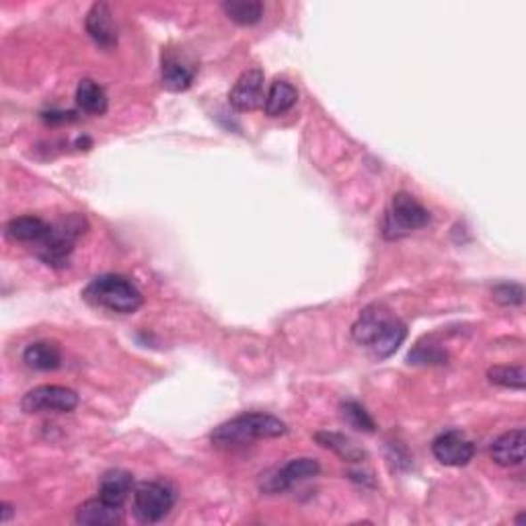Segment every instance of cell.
I'll use <instances>...</instances> for the list:
<instances>
[{
    "label": "cell",
    "instance_id": "cell-1",
    "mask_svg": "<svg viewBox=\"0 0 526 526\" xmlns=\"http://www.w3.org/2000/svg\"><path fill=\"white\" fill-rule=\"evenodd\" d=\"M352 336L366 350H370L372 356L384 360V358L395 354L399 345L405 342L408 325L401 319L391 315V311L375 304L360 312L354 328H352Z\"/></svg>",
    "mask_w": 526,
    "mask_h": 526
},
{
    "label": "cell",
    "instance_id": "cell-2",
    "mask_svg": "<svg viewBox=\"0 0 526 526\" xmlns=\"http://www.w3.org/2000/svg\"><path fill=\"white\" fill-rule=\"evenodd\" d=\"M83 298L95 309L122 312V315L138 311L144 301L138 286L130 278L119 274H103L93 278L85 286Z\"/></svg>",
    "mask_w": 526,
    "mask_h": 526
},
{
    "label": "cell",
    "instance_id": "cell-3",
    "mask_svg": "<svg viewBox=\"0 0 526 526\" xmlns=\"http://www.w3.org/2000/svg\"><path fill=\"white\" fill-rule=\"evenodd\" d=\"M286 432H288L286 424L276 416L243 414L214 428L210 441L216 446H239L262 441V438H279Z\"/></svg>",
    "mask_w": 526,
    "mask_h": 526
},
{
    "label": "cell",
    "instance_id": "cell-4",
    "mask_svg": "<svg viewBox=\"0 0 526 526\" xmlns=\"http://www.w3.org/2000/svg\"><path fill=\"white\" fill-rule=\"evenodd\" d=\"M85 229L86 221L81 214H70L56 224H50L48 235L36 245V255L50 268H66Z\"/></svg>",
    "mask_w": 526,
    "mask_h": 526
},
{
    "label": "cell",
    "instance_id": "cell-5",
    "mask_svg": "<svg viewBox=\"0 0 526 526\" xmlns=\"http://www.w3.org/2000/svg\"><path fill=\"white\" fill-rule=\"evenodd\" d=\"M430 223V212L411 194L399 191L392 196L387 214L383 223V235L389 241H397L411 235L417 229H424Z\"/></svg>",
    "mask_w": 526,
    "mask_h": 526
},
{
    "label": "cell",
    "instance_id": "cell-6",
    "mask_svg": "<svg viewBox=\"0 0 526 526\" xmlns=\"http://www.w3.org/2000/svg\"><path fill=\"white\" fill-rule=\"evenodd\" d=\"M175 506V494L163 481H142L132 491V512L140 522L152 524L163 521Z\"/></svg>",
    "mask_w": 526,
    "mask_h": 526
},
{
    "label": "cell",
    "instance_id": "cell-7",
    "mask_svg": "<svg viewBox=\"0 0 526 526\" xmlns=\"http://www.w3.org/2000/svg\"><path fill=\"white\" fill-rule=\"evenodd\" d=\"M78 408L77 391L60 384H42L31 389L21 399L25 414H70Z\"/></svg>",
    "mask_w": 526,
    "mask_h": 526
},
{
    "label": "cell",
    "instance_id": "cell-8",
    "mask_svg": "<svg viewBox=\"0 0 526 526\" xmlns=\"http://www.w3.org/2000/svg\"><path fill=\"white\" fill-rule=\"evenodd\" d=\"M319 473H321V465H319L315 458H292L284 467L268 473V475L262 479L259 488H262L265 494H282V491L290 490L292 485L306 481V479L311 477H317Z\"/></svg>",
    "mask_w": 526,
    "mask_h": 526
},
{
    "label": "cell",
    "instance_id": "cell-9",
    "mask_svg": "<svg viewBox=\"0 0 526 526\" xmlns=\"http://www.w3.org/2000/svg\"><path fill=\"white\" fill-rule=\"evenodd\" d=\"M432 452H434L436 461L446 467H465L475 457V444L463 432L449 430L432 442Z\"/></svg>",
    "mask_w": 526,
    "mask_h": 526
},
{
    "label": "cell",
    "instance_id": "cell-10",
    "mask_svg": "<svg viewBox=\"0 0 526 526\" xmlns=\"http://www.w3.org/2000/svg\"><path fill=\"white\" fill-rule=\"evenodd\" d=\"M263 83H265V77L262 69L245 70L229 93L231 108L237 111H255L259 108H263V101H265Z\"/></svg>",
    "mask_w": 526,
    "mask_h": 526
},
{
    "label": "cell",
    "instance_id": "cell-11",
    "mask_svg": "<svg viewBox=\"0 0 526 526\" xmlns=\"http://www.w3.org/2000/svg\"><path fill=\"white\" fill-rule=\"evenodd\" d=\"M85 28L99 48L103 50L116 48L117 29H116V23H113V15L108 3H95L91 6V11L86 12Z\"/></svg>",
    "mask_w": 526,
    "mask_h": 526
},
{
    "label": "cell",
    "instance_id": "cell-12",
    "mask_svg": "<svg viewBox=\"0 0 526 526\" xmlns=\"http://www.w3.org/2000/svg\"><path fill=\"white\" fill-rule=\"evenodd\" d=\"M524 444L526 434L522 428L510 430L506 434L498 436L490 446V455L499 467H518L524 463Z\"/></svg>",
    "mask_w": 526,
    "mask_h": 526
},
{
    "label": "cell",
    "instance_id": "cell-13",
    "mask_svg": "<svg viewBox=\"0 0 526 526\" xmlns=\"http://www.w3.org/2000/svg\"><path fill=\"white\" fill-rule=\"evenodd\" d=\"M75 521L85 526H116L122 522V506H116L108 499H86L78 506Z\"/></svg>",
    "mask_w": 526,
    "mask_h": 526
},
{
    "label": "cell",
    "instance_id": "cell-14",
    "mask_svg": "<svg viewBox=\"0 0 526 526\" xmlns=\"http://www.w3.org/2000/svg\"><path fill=\"white\" fill-rule=\"evenodd\" d=\"M132 491H134V477L124 469H111L103 473L101 481H99V498L108 499V502L116 506H122Z\"/></svg>",
    "mask_w": 526,
    "mask_h": 526
},
{
    "label": "cell",
    "instance_id": "cell-15",
    "mask_svg": "<svg viewBox=\"0 0 526 526\" xmlns=\"http://www.w3.org/2000/svg\"><path fill=\"white\" fill-rule=\"evenodd\" d=\"M296 99H298V91L295 89V85L284 81V78H278V81L270 85L268 93H265V101H263L265 116L270 117L284 116V113H288L292 108H295Z\"/></svg>",
    "mask_w": 526,
    "mask_h": 526
},
{
    "label": "cell",
    "instance_id": "cell-16",
    "mask_svg": "<svg viewBox=\"0 0 526 526\" xmlns=\"http://www.w3.org/2000/svg\"><path fill=\"white\" fill-rule=\"evenodd\" d=\"M50 224L37 216H19L6 224V237L15 243H33L37 245L48 235Z\"/></svg>",
    "mask_w": 526,
    "mask_h": 526
},
{
    "label": "cell",
    "instance_id": "cell-17",
    "mask_svg": "<svg viewBox=\"0 0 526 526\" xmlns=\"http://www.w3.org/2000/svg\"><path fill=\"white\" fill-rule=\"evenodd\" d=\"M23 362L33 370L50 372L62 366V352L56 344L50 342H36L29 344L23 352Z\"/></svg>",
    "mask_w": 526,
    "mask_h": 526
},
{
    "label": "cell",
    "instance_id": "cell-18",
    "mask_svg": "<svg viewBox=\"0 0 526 526\" xmlns=\"http://www.w3.org/2000/svg\"><path fill=\"white\" fill-rule=\"evenodd\" d=\"M196 69L183 58L169 54L163 58V85L169 91H188L194 83Z\"/></svg>",
    "mask_w": 526,
    "mask_h": 526
},
{
    "label": "cell",
    "instance_id": "cell-19",
    "mask_svg": "<svg viewBox=\"0 0 526 526\" xmlns=\"http://www.w3.org/2000/svg\"><path fill=\"white\" fill-rule=\"evenodd\" d=\"M315 441L323 446V449H329L336 452L339 458L348 463H362L366 458V452L358 446L352 438L339 434V432H317Z\"/></svg>",
    "mask_w": 526,
    "mask_h": 526
},
{
    "label": "cell",
    "instance_id": "cell-20",
    "mask_svg": "<svg viewBox=\"0 0 526 526\" xmlns=\"http://www.w3.org/2000/svg\"><path fill=\"white\" fill-rule=\"evenodd\" d=\"M77 105L91 116H103L108 111V95L99 83L83 78L77 86Z\"/></svg>",
    "mask_w": 526,
    "mask_h": 526
},
{
    "label": "cell",
    "instance_id": "cell-21",
    "mask_svg": "<svg viewBox=\"0 0 526 526\" xmlns=\"http://www.w3.org/2000/svg\"><path fill=\"white\" fill-rule=\"evenodd\" d=\"M223 11L237 25H255L262 21L265 6L257 0H226L223 3Z\"/></svg>",
    "mask_w": 526,
    "mask_h": 526
},
{
    "label": "cell",
    "instance_id": "cell-22",
    "mask_svg": "<svg viewBox=\"0 0 526 526\" xmlns=\"http://www.w3.org/2000/svg\"><path fill=\"white\" fill-rule=\"evenodd\" d=\"M488 378H490V383L498 384V387L522 391L524 389V381H526L524 366L522 364L494 366V368L488 370Z\"/></svg>",
    "mask_w": 526,
    "mask_h": 526
},
{
    "label": "cell",
    "instance_id": "cell-23",
    "mask_svg": "<svg viewBox=\"0 0 526 526\" xmlns=\"http://www.w3.org/2000/svg\"><path fill=\"white\" fill-rule=\"evenodd\" d=\"M342 414L352 428L364 430V432H375L376 424L375 419L370 417L368 411H366L358 401H344L342 403Z\"/></svg>",
    "mask_w": 526,
    "mask_h": 526
},
{
    "label": "cell",
    "instance_id": "cell-24",
    "mask_svg": "<svg viewBox=\"0 0 526 526\" xmlns=\"http://www.w3.org/2000/svg\"><path fill=\"white\" fill-rule=\"evenodd\" d=\"M494 301L502 306H521L524 303V288L521 284H499L494 288Z\"/></svg>",
    "mask_w": 526,
    "mask_h": 526
},
{
    "label": "cell",
    "instance_id": "cell-25",
    "mask_svg": "<svg viewBox=\"0 0 526 526\" xmlns=\"http://www.w3.org/2000/svg\"><path fill=\"white\" fill-rule=\"evenodd\" d=\"M409 364H446L449 360V356H446V352L436 348V345H417V348L409 354Z\"/></svg>",
    "mask_w": 526,
    "mask_h": 526
},
{
    "label": "cell",
    "instance_id": "cell-26",
    "mask_svg": "<svg viewBox=\"0 0 526 526\" xmlns=\"http://www.w3.org/2000/svg\"><path fill=\"white\" fill-rule=\"evenodd\" d=\"M44 119L50 124H64V122H72V119H77V113L75 111H50V113H44Z\"/></svg>",
    "mask_w": 526,
    "mask_h": 526
},
{
    "label": "cell",
    "instance_id": "cell-27",
    "mask_svg": "<svg viewBox=\"0 0 526 526\" xmlns=\"http://www.w3.org/2000/svg\"><path fill=\"white\" fill-rule=\"evenodd\" d=\"M0 508H3V524H6V522L11 521V516H12V506L4 502L3 506H0Z\"/></svg>",
    "mask_w": 526,
    "mask_h": 526
}]
</instances>
